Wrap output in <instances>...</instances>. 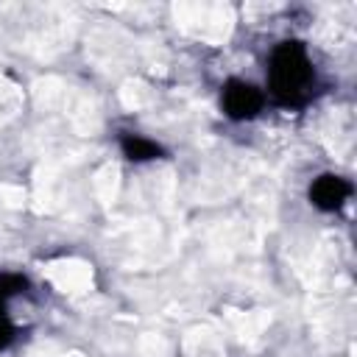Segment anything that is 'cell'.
<instances>
[{"label": "cell", "mask_w": 357, "mask_h": 357, "mask_svg": "<svg viewBox=\"0 0 357 357\" xmlns=\"http://www.w3.org/2000/svg\"><path fill=\"white\" fill-rule=\"evenodd\" d=\"M349 195H351V184H349L343 176H332V173L315 178V184L310 187L312 204L321 206V209H326V212L340 209V206L349 201Z\"/></svg>", "instance_id": "obj_3"}, {"label": "cell", "mask_w": 357, "mask_h": 357, "mask_svg": "<svg viewBox=\"0 0 357 357\" xmlns=\"http://www.w3.org/2000/svg\"><path fill=\"white\" fill-rule=\"evenodd\" d=\"M123 151H126V156H128V159H134V162H142V159H156V156L162 153L156 142L142 139V137H126V139H123Z\"/></svg>", "instance_id": "obj_4"}, {"label": "cell", "mask_w": 357, "mask_h": 357, "mask_svg": "<svg viewBox=\"0 0 357 357\" xmlns=\"http://www.w3.org/2000/svg\"><path fill=\"white\" fill-rule=\"evenodd\" d=\"M315 84L312 61L298 42H284L271 56V92L282 103H301Z\"/></svg>", "instance_id": "obj_1"}, {"label": "cell", "mask_w": 357, "mask_h": 357, "mask_svg": "<svg viewBox=\"0 0 357 357\" xmlns=\"http://www.w3.org/2000/svg\"><path fill=\"white\" fill-rule=\"evenodd\" d=\"M262 92L245 81H229L220 92V103H223V112L231 117V120H251L259 109H262Z\"/></svg>", "instance_id": "obj_2"}, {"label": "cell", "mask_w": 357, "mask_h": 357, "mask_svg": "<svg viewBox=\"0 0 357 357\" xmlns=\"http://www.w3.org/2000/svg\"><path fill=\"white\" fill-rule=\"evenodd\" d=\"M8 340H11V326H8V321H6V315H3V310H0V349H3Z\"/></svg>", "instance_id": "obj_5"}]
</instances>
